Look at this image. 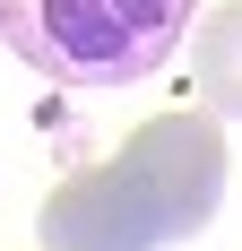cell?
Masks as SVG:
<instances>
[{
	"label": "cell",
	"instance_id": "1",
	"mask_svg": "<svg viewBox=\"0 0 242 251\" xmlns=\"http://www.w3.org/2000/svg\"><path fill=\"white\" fill-rule=\"evenodd\" d=\"M225 208V130L217 113H156L121 139V156L78 165L70 182H52L44 251H165L217 226Z\"/></svg>",
	"mask_w": 242,
	"mask_h": 251
},
{
	"label": "cell",
	"instance_id": "2",
	"mask_svg": "<svg viewBox=\"0 0 242 251\" xmlns=\"http://www.w3.org/2000/svg\"><path fill=\"white\" fill-rule=\"evenodd\" d=\"M199 0H0V52H18L35 78L104 96L139 87L182 52Z\"/></svg>",
	"mask_w": 242,
	"mask_h": 251
},
{
	"label": "cell",
	"instance_id": "3",
	"mask_svg": "<svg viewBox=\"0 0 242 251\" xmlns=\"http://www.w3.org/2000/svg\"><path fill=\"white\" fill-rule=\"evenodd\" d=\"M191 87H199V104H208L217 122H242V0L217 9V18H199V35H191Z\"/></svg>",
	"mask_w": 242,
	"mask_h": 251
}]
</instances>
